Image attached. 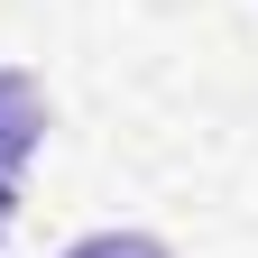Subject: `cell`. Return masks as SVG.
Returning a JSON list of instances; mask_svg holds the SVG:
<instances>
[{
	"mask_svg": "<svg viewBox=\"0 0 258 258\" xmlns=\"http://www.w3.org/2000/svg\"><path fill=\"white\" fill-rule=\"evenodd\" d=\"M37 139H46L37 74L0 64V240H10V221H19V175H28V157H37Z\"/></svg>",
	"mask_w": 258,
	"mask_h": 258,
	"instance_id": "obj_1",
	"label": "cell"
},
{
	"mask_svg": "<svg viewBox=\"0 0 258 258\" xmlns=\"http://www.w3.org/2000/svg\"><path fill=\"white\" fill-rule=\"evenodd\" d=\"M64 258H175V249L148 240V231H92V240H74Z\"/></svg>",
	"mask_w": 258,
	"mask_h": 258,
	"instance_id": "obj_2",
	"label": "cell"
}]
</instances>
